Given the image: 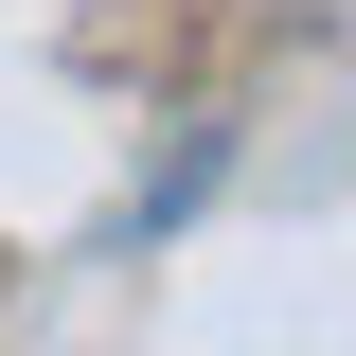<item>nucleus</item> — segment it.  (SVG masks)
<instances>
[]
</instances>
